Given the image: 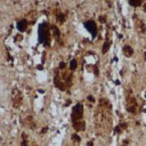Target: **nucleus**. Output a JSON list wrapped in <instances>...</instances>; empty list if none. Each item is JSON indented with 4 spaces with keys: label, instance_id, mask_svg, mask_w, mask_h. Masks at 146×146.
Wrapping results in <instances>:
<instances>
[{
    "label": "nucleus",
    "instance_id": "1",
    "mask_svg": "<svg viewBox=\"0 0 146 146\" xmlns=\"http://www.w3.org/2000/svg\"><path fill=\"white\" fill-rule=\"evenodd\" d=\"M112 104L107 98H99L95 110V130L98 136L107 135L112 129Z\"/></svg>",
    "mask_w": 146,
    "mask_h": 146
},
{
    "label": "nucleus",
    "instance_id": "2",
    "mask_svg": "<svg viewBox=\"0 0 146 146\" xmlns=\"http://www.w3.org/2000/svg\"><path fill=\"white\" fill-rule=\"evenodd\" d=\"M73 82V74L71 70H59L58 67L54 71V86L60 91H66L71 88Z\"/></svg>",
    "mask_w": 146,
    "mask_h": 146
},
{
    "label": "nucleus",
    "instance_id": "3",
    "mask_svg": "<svg viewBox=\"0 0 146 146\" xmlns=\"http://www.w3.org/2000/svg\"><path fill=\"white\" fill-rule=\"evenodd\" d=\"M51 29L48 22H43L38 27V40L39 43L43 44L44 47H49L51 43Z\"/></svg>",
    "mask_w": 146,
    "mask_h": 146
},
{
    "label": "nucleus",
    "instance_id": "4",
    "mask_svg": "<svg viewBox=\"0 0 146 146\" xmlns=\"http://www.w3.org/2000/svg\"><path fill=\"white\" fill-rule=\"evenodd\" d=\"M125 110L127 112L131 113V114H137V110H138V105H137V99L133 95V91L128 88L125 89Z\"/></svg>",
    "mask_w": 146,
    "mask_h": 146
},
{
    "label": "nucleus",
    "instance_id": "5",
    "mask_svg": "<svg viewBox=\"0 0 146 146\" xmlns=\"http://www.w3.org/2000/svg\"><path fill=\"white\" fill-rule=\"evenodd\" d=\"M71 121H72V123L83 121V105H82V103H76L73 106L72 113H71Z\"/></svg>",
    "mask_w": 146,
    "mask_h": 146
},
{
    "label": "nucleus",
    "instance_id": "6",
    "mask_svg": "<svg viewBox=\"0 0 146 146\" xmlns=\"http://www.w3.org/2000/svg\"><path fill=\"white\" fill-rule=\"evenodd\" d=\"M10 98H11V105L14 108H19L23 104V94L18 88H13L11 94H10Z\"/></svg>",
    "mask_w": 146,
    "mask_h": 146
},
{
    "label": "nucleus",
    "instance_id": "7",
    "mask_svg": "<svg viewBox=\"0 0 146 146\" xmlns=\"http://www.w3.org/2000/svg\"><path fill=\"white\" fill-rule=\"evenodd\" d=\"M132 18H133V24H135L136 31L138 33H140V34H144L146 32V24L143 21V18L139 15H137V14H133L132 15Z\"/></svg>",
    "mask_w": 146,
    "mask_h": 146
},
{
    "label": "nucleus",
    "instance_id": "8",
    "mask_svg": "<svg viewBox=\"0 0 146 146\" xmlns=\"http://www.w3.org/2000/svg\"><path fill=\"white\" fill-rule=\"evenodd\" d=\"M83 26L87 29V31L91 34L92 38H96L97 36V33H98V27H97V24L94 19H88L83 23Z\"/></svg>",
    "mask_w": 146,
    "mask_h": 146
},
{
    "label": "nucleus",
    "instance_id": "9",
    "mask_svg": "<svg viewBox=\"0 0 146 146\" xmlns=\"http://www.w3.org/2000/svg\"><path fill=\"white\" fill-rule=\"evenodd\" d=\"M50 29H51V33H52V36H54L55 41H57L58 43H62V33H60V30L56 25H50Z\"/></svg>",
    "mask_w": 146,
    "mask_h": 146
},
{
    "label": "nucleus",
    "instance_id": "10",
    "mask_svg": "<svg viewBox=\"0 0 146 146\" xmlns=\"http://www.w3.org/2000/svg\"><path fill=\"white\" fill-rule=\"evenodd\" d=\"M55 17H56V22L58 23V24H64L65 23V21H66V14L65 13H63L59 8H57L56 9V13H55Z\"/></svg>",
    "mask_w": 146,
    "mask_h": 146
},
{
    "label": "nucleus",
    "instance_id": "11",
    "mask_svg": "<svg viewBox=\"0 0 146 146\" xmlns=\"http://www.w3.org/2000/svg\"><path fill=\"white\" fill-rule=\"evenodd\" d=\"M27 25H29V21H27L26 18H21V19H18L17 23H16V27H17V30H18L19 32H25Z\"/></svg>",
    "mask_w": 146,
    "mask_h": 146
},
{
    "label": "nucleus",
    "instance_id": "12",
    "mask_svg": "<svg viewBox=\"0 0 146 146\" xmlns=\"http://www.w3.org/2000/svg\"><path fill=\"white\" fill-rule=\"evenodd\" d=\"M122 51H123V54H124L125 57H131L133 55V52H135L133 51V48L130 44H124L123 48H122Z\"/></svg>",
    "mask_w": 146,
    "mask_h": 146
},
{
    "label": "nucleus",
    "instance_id": "13",
    "mask_svg": "<svg viewBox=\"0 0 146 146\" xmlns=\"http://www.w3.org/2000/svg\"><path fill=\"white\" fill-rule=\"evenodd\" d=\"M128 128V123L127 122H121V123H119L115 128H114V133H122L125 129Z\"/></svg>",
    "mask_w": 146,
    "mask_h": 146
},
{
    "label": "nucleus",
    "instance_id": "14",
    "mask_svg": "<svg viewBox=\"0 0 146 146\" xmlns=\"http://www.w3.org/2000/svg\"><path fill=\"white\" fill-rule=\"evenodd\" d=\"M111 44H112V40L106 38V40L104 41L103 43V48H102V54H106L108 51V49L111 48Z\"/></svg>",
    "mask_w": 146,
    "mask_h": 146
},
{
    "label": "nucleus",
    "instance_id": "15",
    "mask_svg": "<svg viewBox=\"0 0 146 146\" xmlns=\"http://www.w3.org/2000/svg\"><path fill=\"white\" fill-rule=\"evenodd\" d=\"M25 124H26L30 129H34V128H35V122H34V120H33L32 116H26V122H25Z\"/></svg>",
    "mask_w": 146,
    "mask_h": 146
},
{
    "label": "nucleus",
    "instance_id": "16",
    "mask_svg": "<svg viewBox=\"0 0 146 146\" xmlns=\"http://www.w3.org/2000/svg\"><path fill=\"white\" fill-rule=\"evenodd\" d=\"M21 146H30L29 145V140H27V135L25 132L22 133V141H21Z\"/></svg>",
    "mask_w": 146,
    "mask_h": 146
},
{
    "label": "nucleus",
    "instance_id": "17",
    "mask_svg": "<svg viewBox=\"0 0 146 146\" xmlns=\"http://www.w3.org/2000/svg\"><path fill=\"white\" fill-rule=\"evenodd\" d=\"M76 67H78V62H76V59H71V62H70V70L73 72V71L76 70Z\"/></svg>",
    "mask_w": 146,
    "mask_h": 146
},
{
    "label": "nucleus",
    "instance_id": "18",
    "mask_svg": "<svg viewBox=\"0 0 146 146\" xmlns=\"http://www.w3.org/2000/svg\"><path fill=\"white\" fill-rule=\"evenodd\" d=\"M71 139H72V141H74V143H76V144H79V143L81 141V138H80V136H79L78 133H72Z\"/></svg>",
    "mask_w": 146,
    "mask_h": 146
},
{
    "label": "nucleus",
    "instance_id": "19",
    "mask_svg": "<svg viewBox=\"0 0 146 146\" xmlns=\"http://www.w3.org/2000/svg\"><path fill=\"white\" fill-rule=\"evenodd\" d=\"M144 2H141V1H132V0H130L129 1V5L130 6H133V7H139V6H141Z\"/></svg>",
    "mask_w": 146,
    "mask_h": 146
},
{
    "label": "nucleus",
    "instance_id": "20",
    "mask_svg": "<svg viewBox=\"0 0 146 146\" xmlns=\"http://www.w3.org/2000/svg\"><path fill=\"white\" fill-rule=\"evenodd\" d=\"M58 68L59 70H65L66 68V63L65 62H60L59 65H58Z\"/></svg>",
    "mask_w": 146,
    "mask_h": 146
},
{
    "label": "nucleus",
    "instance_id": "21",
    "mask_svg": "<svg viewBox=\"0 0 146 146\" xmlns=\"http://www.w3.org/2000/svg\"><path fill=\"white\" fill-rule=\"evenodd\" d=\"M87 99H88V102H90V103H95V98H94V96H91V95H89V96L87 97Z\"/></svg>",
    "mask_w": 146,
    "mask_h": 146
},
{
    "label": "nucleus",
    "instance_id": "22",
    "mask_svg": "<svg viewBox=\"0 0 146 146\" xmlns=\"http://www.w3.org/2000/svg\"><path fill=\"white\" fill-rule=\"evenodd\" d=\"M99 21H100L102 23H105V22H106V17H105V16H99Z\"/></svg>",
    "mask_w": 146,
    "mask_h": 146
},
{
    "label": "nucleus",
    "instance_id": "23",
    "mask_svg": "<svg viewBox=\"0 0 146 146\" xmlns=\"http://www.w3.org/2000/svg\"><path fill=\"white\" fill-rule=\"evenodd\" d=\"M47 130H48V128H47V127H44V128L41 130V133H44V132H47Z\"/></svg>",
    "mask_w": 146,
    "mask_h": 146
},
{
    "label": "nucleus",
    "instance_id": "24",
    "mask_svg": "<svg viewBox=\"0 0 146 146\" xmlns=\"http://www.w3.org/2000/svg\"><path fill=\"white\" fill-rule=\"evenodd\" d=\"M87 146H94V143H92L91 140H89V141L87 143Z\"/></svg>",
    "mask_w": 146,
    "mask_h": 146
},
{
    "label": "nucleus",
    "instance_id": "25",
    "mask_svg": "<svg viewBox=\"0 0 146 146\" xmlns=\"http://www.w3.org/2000/svg\"><path fill=\"white\" fill-rule=\"evenodd\" d=\"M143 7H144V11L146 13V2H144V3H143Z\"/></svg>",
    "mask_w": 146,
    "mask_h": 146
},
{
    "label": "nucleus",
    "instance_id": "26",
    "mask_svg": "<svg viewBox=\"0 0 146 146\" xmlns=\"http://www.w3.org/2000/svg\"><path fill=\"white\" fill-rule=\"evenodd\" d=\"M144 57H145V60H146V52L144 54Z\"/></svg>",
    "mask_w": 146,
    "mask_h": 146
},
{
    "label": "nucleus",
    "instance_id": "27",
    "mask_svg": "<svg viewBox=\"0 0 146 146\" xmlns=\"http://www.w3.org/2000/svg\"><path fill=\"white\" fill-rule=\"evenodd\" d=\"M122 146H127V145H122Z\"/></svg>",
    "mask_w": 146,
    "mask_h": 146
}]
</instances>
